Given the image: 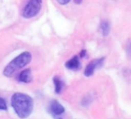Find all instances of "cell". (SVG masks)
Listing matches in <instances>:
<instances>
[{"instance_id": "3", "label": "cell", "mask_w": 131, "mask_h": 119, "mask_svg": "<svg viewBox=\"0 0 131 119\" xmlns=\"http://www.w3.org/2000/svg\"><path fill=\"white\" fill-rule=\"evenodd\" d=\"M42 0H29L23 12V17L30 19L36 16L42 8Z\"/></svg>"}, {"instance_id": "7", "label": "cell", "mask_w": 131, "mask_h": 119, "mask_svg": "<svg viewBox=\"0 0 131 119\" xmlns=\"http://www.w3.org/2000/svg\"><path fill=\"white\" fill-rule=\"evenodd\" d=\"M19 81L23 82V83H26V84L30 83L32 80L31 71L29 69H26V70L22 71L19 74Z\"/></svg>"}, {"instance_id": "9", "label": "cell", "mask_w": 131, "mask_h": 119, "mask_svg": "<svg viewBox=\"0 0 131 119\" xmlns=\"http://www.w3.org/2000/svg\"><path fill=\"white\" fill-rule=\"evenodd\" d=\"M100 30H101L102 34L104 36H106L109 35L110 30V23L108 21H106V20L102 21V23H100Z\"/></svg>"}, {"instance_id": "11", "label": "cell", "mask_w": 131, "mask_h": 119, "mask_svg": "<svg viewBox=\"0 0 131 119\" xmlns=\"http://www.w3.org/2000/svg\"><path fill=\"white\" fill-rule=\"evenodd\" d=\"M126 53L128 56L131 59V40L128 41L126 44Z\"/></svg>"}, {"instance_id": "4", "label": "cell", "mask_w": 131, "mask_h": 119, "mask_svg": "<svg viewBox=\"0 0 131 119\" xmlns=\"http://www.w3.org/2000/svg\"><path fill=\"white\" fill-rule=\"evenodd\" d=\"M104 62V58H100V59H96L92 61L86 67L84 71V75L86 77H90L94 74V71L96 69L100 68L103 66Z\"/></svg>"}, {"instance_id": "14", "label": "cell", "mask_w": 131, "mask_h": 119, "mask_svg": "<svg viewBox=\"0 0 131 119\" xmlns=\"http://www.w3.org/2000/svg\"><path fill=\"white\" fill-rule=\"evenodd\" d=\"M74 3L76 4H80L82 3V0H74Z\"/></svg>"}, {"instance_id": "2", "label": "cell", "mask_w": 131, "mask_h": 119, "mask_svg": "<svg viewBox=\"0 0 131 119\" xmlns=\"http://www.w3.org/2000/svg\"><path fill=\"white\" fill-rule=\"evenodd\" d=\"M32 60V55L29 52H23L5 67L3 74L6 77H12L18 70L26 66Z\"/></svg>"}, {"instance_id": "6", "label": "cell", "mask_w": 131, "mask_h": 119, "mask_svg": "<svg viewBox=\"0 0 131 119\" xmlns=\"http://www.w3.org/2000/svg\"><path fill=\"white\" fill-rule=\"evenodd\" d=\"M66 67L67 69L73 70V71L79 70L81 67V64H80L79 57L77 56H75L70 60H69V61L66 63Z\"/></svg>"}, {"instance_id": "13", "label": "cell", "mask_w": 131, "mask_h": 119, "mask_svg": "<svg viewBox=\"0 0 131 119\" xmlns=\"http://www.w3.org/2000/svg\"><path fill=\"white\" fill-rule=\"evenodd\" d=\"M86 50H83V51H81V53H80V56H81V57L85 56H86Z\"/></svg>"}, {"instance_id": "12", "label": "cell", "mask_w": 131, "mask_h": 119, "mask_svg": "<svg viewBox=\"0 0 131 119\" xmlns=\"http://www.w3.org/2000/svg\"><path fill=\"white\" fill-rule=\"evenodd\" d=\"M60 5H67L70 2V0H56Z\"/></svg>"}, {"instance_id": "8", "label": "cell", "mask_w": 131, "mask_h": 119, "mask_svg": "<svg viewBox=\"0 0 131 119\" xmlns=\"http://www.w3.org/2000/svg\"><path fill=\"white\" fill-rule=\"evenodd\" d=\"M53 82L55 85V92L56 94H60L63 89V82L61 81V79L58 77H55L53 78Z\"/></svg>"}, {"instance_id": "10", "label": "cell", "mask_w": 131, "mask_h": 119, "mask_svg": "<svg viewBox=\"0 0 131 119\" xmlns=\"http://www.w3.org/2000/svg\"><path fill=\"white\" fill-rule=\"evenodd\" d=\"M0 110H3V111H6L7 110V104H6V101L0 97Z\"/></svg>"}, {"instance_id": "5", "label": "cell", "mask_w": 131, "mask_h": 119, "mask_svg": "<svg viewBox=\"0 0 131 119\" xmlns=\"http://www.w3.org/2000/svg\"><path fill=\"white\" fill-rule=\"evenodd\" d=\"M49 111L50 113L54 116V117H57L61 115L62 114L64 113L65 111V108L64 107L57 101H52L49 104Z\"/></svg>"}, {"instance_id": "1", "label": "cell", "mask_w": 131, "mask_h": 119, "mask_svg": "<svg viewBox=\"0 0 131 119\" xmlns=\"http://www.w3.org/2000/svg\"><path fill=\"white\" fill-rule=\"evenodd\" d=\"M11 104L20 118L28 117L33 109V100L28 94L16 93L11 99Z\"/></svg>"}]
</instances>
